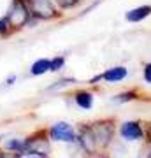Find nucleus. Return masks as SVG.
Listing matches in <instances>:
<instances>
[{
  "label": "nucleus",
  "mask_w": 151,
  "mask_h": 158,
  "mask_svg": "<svg viewBox=\"0 0 151 158\" xmlns=\"http://www.w3.org/2000/svg\"><path fill=\"white\" fill-rule=\"evenodd\" d=\"M6 25H9V19H7V18L0 19V34H6V32H7V27H6Z\"/></svg>",
  "instance_id": "obj_17"
},
{
  "label": "nucleus",
  "mask_w": 151,
  "mask_h": 158,
  "mask_svg": "<svg viewBox=\"0 0 151 158\" xmlns=\"http://www.w3.org/2000/svg\"><path fill=\"white\" fill-rule=\"evenodd\" d=\"M6 146L12 151L19 153V155H25L27 153V141H18V139H11V141L6 142Z\"/></svg>",
  "instance_id": "obj_11"
},
{
  "label": "nucleus",
  "mask_w": 151,
  "mask_h": 158,
  "mask_svg": "<svg viewBox=\"0 0 151 158\" xmlns=\"http://www.w3.org/2000/svg\"><path fill=\"white\" fill-rule=\"evenodd\" d=\"M14 81H16V76H11V77L6 81V86H12L14 85Z\"/></svg>",
  "instance_id": "obj_19"
},
{
  "label": "nucleus",
  "mask_w": 151,
  "mask_h": 158,
  "mask_svg": "<svg viewBox=\"0 0 151 158\" xmlns=\"http://www.w3.org/2000/svg\"><path fill=\"white\" fill-rule=\"evenodd\" d=\"M78 2L79 0H58V4H60L62 7H65V9H67V7H74Z\"/></svg>",
  "instance_id": "obj_15"
},
{
  "label": "nucleus",
  "mask_w": 151,
  "mask_h": 158,
  "mask_svg": "<svg viewBox=\"0 0 151 158\" xmlns=\"http://www.w3.org/2000/svg\"><path fill=\"white\" fill-rule=\"evenodd\" d=\"M151 14V7L149 6H142V7H137V9H132V11L127 12V19L128 21H141Z\"/></svg>",
  "instance_id": "obj_9"
},
{
  "label": "nucleus",
  "mask_w": 151,
  "mask_h": 158,
  "mask_svg": "<svg viewBox=\"0 0 151 158\" xmlns=\"http://www.w3.org/2000/svg\"><path fill=\"white\" fill-rule=\"evenodd\" d=\"M32 12H34L37 18H42V19H48V18L55 16V7L49 0H34L32 2Z\"/></svg>",
  "instance_id": "obj_5"
},
{
  "label": "nucleus",
  "mask_w": 151,
  "mask_h": 158,
  "mask_svg": "<svg viewBox=\"0 0 151 158\" xmlns=\"http://www.w3.org/2000/svg\"><path fill=\"white\" fill-rule=\"evenodd\" d=\"M120 134L125 141H139L144 137V130L139 121H125L120 128Z\"/></svg>",
  "instance_id": "obj_3"
},
{
  "label": "nucleus",
  "mask_w": 151,
  "mask_h": 158,
  "mask_svg": "<svg viewBox=\"0 0 151 158\" xmlns=\"http://www.w3.org/2000/svg\"><path fill=\"white\" fill-rule=\"evenodd\" d=\"M74 100H76V104H78L81 109H84V111H88V109L93 107V95L90 93V91H78L76 95H74Z\"/></svg>",
  "instance_id": "obj_8"
},
{
  "label": "nucleus",
  "mask_w": 151,
  "mask_h": 158,
  "mask_svg": "<svg viewBox=\"0 0 151 158\" xmlns=\"http://www.w3.org/2000/svg\"><path fill=\"white\" fill-rule=\"evenodd\" d=\"M127 74H128V70L125 67H112L109 70H106L104 74H100V76H102V81H106V83H120V81H123L127 77Z\"/></svg>",
  "instance_id": "obj_6"
},
{
  "label": "nucleus",
  "mask_w": 151,
  "mask_h": 158,
  "mask_svg": "<svg viewBox=\"0 0 151 158\" xmlns=\"http://www.w3.org/2000/svg\"><path fill=\"white\" fill-rule=\"evenodd\" d=\"M137 98V93L135 91H123V93H120L116 95L112 100L116 102V104H125V102H130V100H135Z\"/></svg>",
  "instance_id": "obj_12"
},
{
  "label": "nucleus",
  "mask_w": 151,
  "mask_h": 158,
  "mask_svg": "<svg viewBox=\"0 0 151 158\" xmlns=\"http://www.w3.org/2000/svg\"><path fill=\"white\" fill-rule=\"evenodd\" d=\"M49 62L51 60H46V58L37 60V62L32 65V69H30V74H32V76H42V74H46L49 70Z\"/></svg>",
  "instance_id": "obj_10"
},
{
  "label": "nucleus",
  "mask_w": 151,
  "mask_h": 158,
  "mask_svg": "<svg viewBox=\"0 0 151 158\" xmlns=\"http://www.w3.org/2000/svg\"><path fill=\"white\" fill-rule=\"evenodd\" d=\"M7 19H9V25H12V27H21V25H25L27 19H28V9H27V6L21 4V2H16L14 7H12V11L9 12Z\"/></svg>",
  "instance_id": "obj_4"
},
{
  "label": "nucleus",
  "mask_w": 151,
  "mask_h": 158,
  "mask_svg": "<svg viewBox=\"0 0 151 158\" xmlns=\"http://www.w3.org/2000/svg\"><path fill=\"white\" fill-rule=\"evenodd\" d=\"M63 65H65V58L63 56H56V58H53V60L49 62V70L51 72H58Z\"/></svg>",
  "instance_id": "obj_13"
},
{
  "label": "nucleus",
  "mask_w": 151,
  "mask_h": 158,
  "mask_svg": "<svg viewBox=\"0 0 151 158\" xmlns=\"http://www.w3.org/2000/svg\"><path fill=\"white\" fill-rule=\"evenodd\" d=\"M74 83H76L74 79H62V81H58V85L49 86V90H56V88H63V86H70V85H74Z\"/></svg>",
  "instance_id": "obj_14"
},
{
  "label": "nucleus",
  "mask_w": 151,
  "mask_h": 158,
  "mask_svg": "<svg viewBox=\"0 0 151 158\" xmlns=\"http://www.w3.org/2000/svg\"><path fill=\"white\" fill-rule=\"evenodd\" d=\"M49 137L53 141H62V142H78V135H76V132L74 128L70 127L69 123H56L51 127L49 130Z\"/></svg>",
  "instance_id": "obj_1"
},
{
  "label": "nucleus",
  "mask_w": 151,
  "mask_h": 158,
  "mask_svg": "<svg viewBox=\"0 0 151 158\" xmlns=\"http://www.w3.org/2000/svg\"><path fill=\"white\" fill-rule=\"evenodd\" d=\"M144 79L146 83H151V63H148L144 67Z\"/></svg>",
  "instance_id": "obj_16"
},
{
  "label": "nucleus",
  "mask_w": 151,
  "mask_h": 158,
  "mask_svg": "<svg viewBox=\"0 0 151 158\" xmlns=\"http://www.w3.org/2000/svg\"><path fill=\"white\" fill-rule=\"evenodd\" d=\"M0 158H7L6 155H4V151H2V149H0Z\"/></svg>",
  "instance_id": "obj_20"
},
{
  "label": "nucleus",
  "mask_w": 151,
  "mask_h": 158,
  "mask_svg": "<svg viewBox=\"0 0 151 158\" xmlns=\"http://www.w3.org/2000/svg\"><path fill=\"white\" fill-rule=\"evenodd\" d=\"M78 142H81V146L86 151H93V148H95V137H93L91 127H83V130H81V134L78 137Z\"/></svg>",
  "instance_id": "obj_7"
},
{
  "label": "nucleus",
  "mask_w": 151,
  "mask_h": 158,
  "mask_svg": "<svg viewBox=\"0 0 151 158\" xmlns=\"http://www.w3.org/2000/svg\"><path fill=\"white\" fill-rule=\"evenodd\" d=\"M144 134H146V137H148V142H151V123L148 125V128H146Z\"/></svg>",
  "instance_id": "obj_18"
},
{
  "label": "nucleus",
  "mask_w": 151,
  "mask_h": 158,
  "mask_svg": "<svg viewBox=\"0 0 151 158\" xmlns=\"http://www.w3.org/2000/svg\"><path fill=\"white\" fill-rule=\"evenodd\" d=\"M91 132H93V137H95L97 144L107 146L109 141H111V137H112V132H114L112 121H102V123L91 125Z\"/></svg>",
  "instance_id": "obj_2"
}]
</instances>
